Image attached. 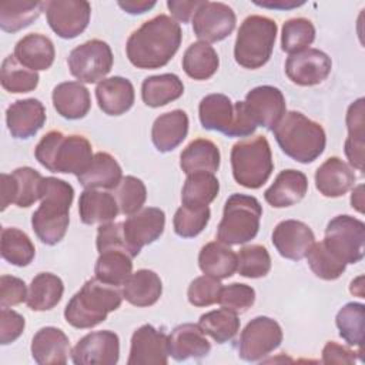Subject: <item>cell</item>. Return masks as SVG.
I'll list each match as a JSON object with an SVG mask.
<instances>
[{"label": "cell", "mask_w": 365, "mask_h": 365, "mask_svg": "<svg viewBox=\"0 0 365 365\" xmlns=\"http://www.w3.org/2000/svg\"><path fill=\"white\" fill-rule=\"evenodd\" d=\"M339 336L351 346L362 351L365 331V307L361 302H348L336 314L335 318Z\"/></svg>", "instance_id": "obj_44"}, {"label": "cell", "mask_w": 365, "mask_h": 365, "mask_svg": "<svg viewBox=\"0 0 365 365\" xmlns=\"http://www.w3.org/2000/svg\"><path fill=\"white\" fill-rule=\"evenodd\" d=\"M118 358V335L108 329L84 335L71 351V361L76 365H115Z\"/></svg>", "instance_id": "obj_16"}, {"label": "cell", "mask_w": 365, "mask_h": 365, "mask_svg": "<svg viewBox=\"0 0 365 365\" xmlns=\"http://www.w3.org/2000/svg\"><path fill=\"white\" fill-rule=\"evenodd\" d=\"M198 325L202 332L210 335L215 342L225 344L231 341L240 331V318L235 312L227 308H220L202 314Z\"/></svg>", "instance_id": "obj_46"}, {"label": "cell", "mask_w": 365, "mask_h": 365, "mask_svg": "<svg viewBox=\"0 0 365 365\" xmlns=\"http://www.w3.org/2000/svg\"><path fill=\"white\" fill-rule=\"evenodd\" d=\"M0 252L3 259L11 265L27 267L36 255V248L24 231L14 227H6L1 230Z\"/></svg>", "instance_id": "obj_43"}, {"label": "cell", "mask_w": 365, "mask_h": 365, "mask_svg": "<svg viewBox=\"0 0 365 365\" xmlns=\"http://www.w3.org/2000/svg\"><path fill=\"white\" fill-rule=\"evenodd\" d=\"M131 259L133 258L123 250H107L100 252L94 265L96 278L114 287L124 285L133 274Z\"/></svg>", "instance_id": "obj_39"}, {"label": "cell", "mask_w": 365, "mask_h": 365, "mask_svg": "<svg viewBox=\"0 0 365 365\" xmlns=\"http://www.w3.org/2000/svg\"><path fill=\"white\" fill-rule=\"evenodd\" d=\"M114 190L120 212L124 215H131L140 211L147 200V188L144 182L134 175L123 177Z\"/></svg>", "instance_id": "obj_51"}, {"label": "cell", "mask_w": 365, "mask_h": 365, "mask_svg": "<svg viewBox=\"0 0 365 365\" xmlns=\"http://www.w3.org/2000/svg\"><path fill=\"white\" fill-rule=\"evenodd\" d=\"M364 98L354 101L346 111L348 137L345 140V155L351 167L364 171V143H365V118Z\"/></svg>", "instance_id": "obj_36"}, {"label": "cell", "mask_w": 365, "mask_h": 365, "mask_svg": "<svg viewBox=\"0 0 365 365\" xmlns=\"http://www.w3.org/2000/svg\"><path fill=\"white\" fill-rule=\"evenodd\" d=\"M261 215L262 207L255 197L238 192L230 195L217 228V240L225 245H240L254 240Z\"/></svg>", "instance_id": "obj_9"}, {"label": "cell", "mask_w": 365, "mask_h": 365, "mask_svg": "<svg viewBox=\"0 0 365 365\" xmlns=\"http://www.w3.org/2000/svg\"><path fill=\"white\" fill-rule=\"evenodd\" d=\"M198 117L202 128L227 137H248L257 130L244 101L232 103L228 96L220 93L208 94L200 101Z\"/></svg>", "instance_id": "obj_7"}, {"label": "cell", "mask_w": 365, "mask_h": 365, "mask_svg": "<svg viewBox=\"0 0 365 365\" xmlns=\"http://www.w3.org/2000/svg\"><path fill=\"white\" fill-rule=\"evenodd\" d=\"M128 14H143L155 6V1L148 0H120L117 3Z\"/></svg>", "instance_id": "obj_58"}, {"label": "cell", "mask_w": 365, "mask_h": 365, "mask_svg": "<svg viewBox=\"0 0 365 365\" xmlns=\"http://www.w3.org/2000/svg\"><path fill=\"white\" fill-rule=\"evenodd\" d=\"M356 181L351 165L339 157H329L315 173V187L324 197L338 198L346 194Z\"/></svg>", "instance_id": "obj_23"}, {"label": "cell", "mask_w": 365, "mask_h": 365, "mask_svg": "<svg viewBox=\"0 0 365 365\" xmlns=\"http://www.w3.org/2000/svg\"><path fill=\"white\" fill-rule=\"evenodd\" d=\"M27 287L21 278L13 275L0 277V307L9 308L27 299Z\"/></svg>", "instance_id": "obj_54"}, {"label": "cell", "mask_w": 365, "mask_h": 365, "mask_svg": "<svg viewBox=\"0 0 365 365\" xmlns=\"http://www.w3.org/2000/svg\"><path fill=\"white\" fill-rule=\"evenodd\" d=\"M271 269L268 250L259 244L245 245L237 254V272L245 278L265 277Z\"/></svg>", "instance_id": "obj_50"}, {"label": "cell", "mask_w": 365, "mask_h": 365, "mask_svg": "<svg viewBox=\"0 0 365 365\" xmlns=\"http://www.w3.org/2000/svg\"><path fill=\"white\" fill-rule=\"evenodd\" d=\"M277 31L278 26L272 19L259 14L248 16L237 33L234 44L235 61L250 70L265 66L271 58Z\"/></svg>", "instance_id": "obj_6"}, {"label": "cell", "mask_w": 365, "mask_h": 365, "mask_svg": "<svg viewBox=\"0 0 365 365\" xmlns=\"http://www.w3.org/2000/svg\"><path fill=\"white\" fill-rule=\"evenodd\" d=\"M163 294L161 278L151 269H138L123 285V298L134 307H151Z\"/></svg>", "instance_id": "obj_33"}, {"label": "cell", "mask_w": 365, "mask_h": 365, "mask_svg": "<svg viewBox=\"0 0 365 365\" xmlns=\"http://www.w3.org/2000/svg\"><path fill=\"white\" fill-rule=\"evenodd\" d=\"M234 10L221 1H201L192 16L194 34L204 43H217L227 38L235 29Z\"/></svg>", "instance_id": "obj_15"}, {"label": "cell", "mask_w": 365, "mask_h": 365, "mask_svg": "<svg viewBox=\"0 0 365 365\" xmlns=\"http://www.w3.org/2000/svg\"><path fill=\"white\" fill-rule=\"evenodd\" d=\"M53 106L63 118L80 120L91 107L90 91L80 81H64L53 88Z\"/></svg>", "instance_id": "obj_29"}, {"label": "cell", "mask_w": 365, "mask_h": 365, "mask_svg": "<svg viewBox=\"0 0 365 365\" xmlns=\"http://www.w3.org/2000/svg\"><path fill=\"white\" fill-rule=\"evenodd\" d=\"M123 291L118 287L90 278L77 291L64 308L67 324L78 329L93 328L107 319V315L120 308Z\"/></svg>", "instance_id": "obj_5"}, {"label": "cell", "mask_w": 365, "mask_h": 365, "mask_svg": "<svg viewBox=\"0 0 365 365\" xmlns=\"http://www.w3.org/2000/svg\"><path fill=\"white\" fill-rule=\"evenodd\" d=\"M314 242L312 230L298 220H284L272 231V244L278 254L287 259L299 261L305 258Z\"/></svg>", "instance_id": "obj_21"}, {"label": "cell", "mask_w": 365, "mask_h": 365, "mask_svg": "<svg viewBox=\"0 0 365 365\" xmlns=\"http://www.w3.org/2000/svg\"><path fill=\"white\" fill-rule=\"evenodd\" d=\"M46 123V108L37 98L11 103L6 110V124L14 138L27 140L37 134Z\"/></svg>", "instance_id": "obj_22"}, {"label": "cell", "mask_w": 365, "mask_h": 365, "mask_svg": "<svg viewBox=\"0 0 365 365\" xmlns=\"http://www.w3.org/2000/svg\"><path fill=\"white\" fill-rule=\"evenodd\" d=\"M24 317L14 309L1 308L0 311V344L9 345L14 342L24 331Z\"/></svg>", "instance_id": "obj_55"}, {"label": "cell", "mask_w": 365, "mask_h": 365, "mask_svg": "<svg viewBox=\"0 0 365 365\" xmlns=\"http://www.w3.org/2000/svg\"><path fill=\"white\" fill-rule=\"evenodd\" d=\"M14 57L33 71L47 70L53 66L56 48L53 41L40 33H30L14 46Z\"/></svg>", "instance_id": "obj_30"}, {"label": "cell", "mask_w": 365, "mask_h": 365, "mask_svg": "<svg viewBox=\"0 0 365 365\" xmlns=\"http://www.w3.org/2000/svg\"><path fill=\"white\" fill-rule=\"evenodd\" d=\"M31 356L40 365L66 364L68 361V336L56 327L40 328L31 339Z\"/></svg>", "instance_id": "obj_27"}, {"label": "cell", "mask_w": 365, "mask_h": 365, "mask_svg": "<svg viewBox=\"0 0 365 365\" xmlns=\"http://www.w3.org/2000/svg\"><path fill=\"white\" fill-rule=\"evenodd\" d=\"M182 40L180 23L167 14H157L134 30L125 44L130 63L141 70H154L168 64Z\"/></svg>", "instance_id": "obj_1"}, {"label": "cell", "mask_w": 365, "mask_h": 365, "mask_svg": "<svg viewBox=\"0 0 365 365\" xmlns=\"http://www.w3.org/2000/svg\"><path fill=\"white\" fill-rule=\"evenodd\" d=\"M211 217L208 205H184L175 211L173 218V227L178 237L181 238H194L207 227Z\"/></svg>", "instance_id": "obj_48"}, {"label": "cell", "mask_w": 365, "mask_h": 365, "mask_svg": "<svg viewBox=\"0 0 365 365\" xmlns=\"http://www.w3.org/2000/svg\"><path fill=\"white\" fill-rule=\"evenodd\" d=\"M113 51L110 46L98 38L88 40L74 47L67 58L73 77L80 83H97L104 80L113 67Z\"/></svg>", "instance_id": "obj_11"}, {"label": "cell", "mask_w": 365, "mask_h": 365, "mask_svg": "<svg viewBox=\"0 0 365 365\" xmlns=\"http://www.w3.org/2000/svg\"><path fill=\"white\" fill-rule=\"evenodd\" d=\"M322 242L345 264H356L365 254V224L346 214L336 215L328 222Z\"/></svg>", "instance_id": "obj_10"}, {"label": "cell", "mask_w": 365, "mask_h": 365, "mask_svg": "<svg viewBox=\"0 0 365 365\" xmlns=\"http://www.w3.org/2000/svg\"><path fill=\"white\" fill-rule=\"evenodd\" d=\"M220 163L218 147L207 138L192 140L180 155V167L187 175L197 171L215 173L220 168Z\"/></svg>", "instance_id": "obj_37"}, {"label": "cell", "mask_w": 365, "mask_h": 365, "mask_svg": "<svg viewBox=\"0 0 365 365\" xmlns=\"http://www.w3.org/2000/svg\"><path fill=\"white\" fill-rule=\"evenodd\" d=\"M44 11L50 29L61 38H74L88 26L91 6L86 0L44 1Z\"/></svg>", "instance_id": "obj_14"}, {"label": "cell", "mask_w": 365, "mask_h": 365, "mask_svg": "<svg viewBox=\"0 0 365 365\" xmlns=\"http://www.w3.org/2000/svg\"><path fill=\"white\" fill-rule=\"evenodd\" d=\"M307 261L311 271L318 278L325 281L338 279L346 268V264L341 261L338 257H335L322 241L314 242V245L307 254Z\"/></svg>", "instance_id": "obj_49"}, {"label": "cell", "mask_w": 365, "mask_h": 365, "mask_svg": "<svg viewBox=\"0 0 365 365\" xmlns=\"http://www.w3.org/2000/svg\"><path fill=\"white\" fill-rule=\"evenodd\" d=\"M202 0H168L167 7L174 16V20L181 23H188L200 7Z\"/></svg>", "instance_id": "obj_57"}, {"label": "cell", "mask_w": 365, "mask_h": 365, "mask_svg": "<svg viewBox=\"0 0 365 365\" xmlns=\"http://www.w3.org/2000/svg\"><path fill=\"white\" fill-rule=\"evenodd\" d=\"M351 205L355 208L358 212H364V185H358L356 188L352 190L351 194Z\"/></svg>", "instance_id": "obj_60"}, {"label": "cell", "mask_w": 365, "mask_h": 365, "mask_svg": "<svg viewBox=\"0 0 365 365\" xmlns=\"http://www.w3.org/2000/svg\"><path fill=\"white\" fill-rule=\"evenodd\" d=\"M220 67V57L212 46L195 41L188 46L182 56V68L192 80H208Z\"/></svg>", "instance_id": "obj_40"}, {"label": "cell", "mask_w": 365, "mask_h": 365, "mask_svg": "<svg viewBox=\"0 0 365 365\" xmlns=\"http://www.w3.org/2000/svg\"><path fill=\"white\" fill-rule=\"evenodd\" d=\"M314 40L315 27L311 20L305 17H294L284 23L281 31V48L289 56L309 48Z\"/></svg>", "instance_id": "obj_47"}, {"label": "cell", "mask_w": 365, "mask_h": 365, "mask_svg": "<svg viewBox=\"0 0 365 365\" xmlns=\"http://www.w3.org/2000/svg\"><path fill=\"white\" fill-rule=\"evenodd\" d=\"M362 351H352L348 346L339 345L335 341H329L322 348V362L324 364H342V365H351L356 361V354H361Z\"/></svg>", "instance_id": "obj_56"}, {"label": "cell", "mask_w": 365, "mask_h": 365, "mask_svg": "<svg viewBox=\"0 0 365 365\" xmlns=\"http://www.w3.org/2000/svg\"><path fill=\"white\" fill-rule=\"evenodd\" d=\"M200 269L217 279H225L237 271V254L220 241L205 244L198 254Z\"/></svg>", "instance_id": "obj_35"}, {"label": "cell", "mask_w": 365, "mask_h": 365, "mask_svg": "<svg viewBox=\"0 0 365 365\" xmlns=\"http://www.w3.org/2000/svg\"><path fill=\"white\" fill-rule=\"evenodd\" d=\"M257 6L274 9V10H291L295 7L302 6L305 1H295V0H264V1H254Z\"/></svg>", "instance_id": "obj_59"}, {"label": "cell", "mask_w": 365, "mask_h": 365, "mask_svg": "<svg viewBox=\"0 0 365 365\" xmlns=\"http://www.w3.org/2000/svg\"><path fill=\"white\" fill-rule=\"evenodd\" d=\"M120 212L114 194L86 188L78 198V214L83 224H107Z\"/></svg>", "instance_id": "obj_31"}, {"label": "cell", "mask_w": 365, "mask_h": 365, "mask_svg": "<svg viewBox=\"0 0 365 365\" xmlns=\"http://www.w3.org/2000/svg\"><path fill=\"white\" fill-rule=\"evenodd\" d=\"M281 342V325L269 317H255L240 335L238 356L247 362H257L275 351Z\"/></svg>", "instance_id": "obj_12"}, {"label": "cell", "mask_w": 365, "mask_h": 365, "mask_svg": "<svg viewBox=\"0 0 365 365\" xmlns=\"http://www.w3.org/2000/svg\"><path fill=\"white\" fill-rule=\"evenodd\" d=\"M308 191V178L302 171H281L269 188L265 190L264 198L274 208H285L298 204Z\"/></svg>", "instance_id": "obj_26"}, {"label": "cell", "mask_w": 365, "mask_h": 365, "mask_svg": "<svg viewBox=\"0 0 365 365\" xmlns=\"http://www.w3.org/2000/svg\"><path fill=\"white\" fill-rule=\"evenodd\" d=\"M165 227V212L157 207H145L121 222V232L128 254L134 258L141 248L161 237Z\"/></svg>", "instance_id": "obj_13"}, {"label": "cell", "mask_w": 365, "mask_h": 365, "mask_svg": "<svg viewBox=\"0 0 365 365\" xmlns=\"http://www.w3.org/2000/svg\"><path fill=\"white\" fill-rule=\"evenodd\" d=\"M73 200L74 188L71 184L56 177L43 178L40 205L31 215L33 231L43 244L56 245L64 238Z\"/></svg>", "instance_id": "obj_2"}, {"label": "cell", "mask_w": 365, "mask_h": 365, "mask_svg": "<svg viewBox=\"0 0 365 365\" xmlns=\"http://www.w3.org/2000/svg\"><path fill=\"white\" fill-rule=\"evenodd\" d=\"M255 302V289L247 284L234 282L221 288L218 304L235 314L245 312Z\"/></svg>", "instance_id": "obj_53"}, {"label": "cell", "mask_w": 365, "mask_h": 365, "mask_svg": "<svg viewBox=\"0 0 365 365\" xmlns=\"http://www.w3.org/2000/svg\"><path fill=\"white\" fill-rule=\"evenodd\" d=\"M38 74L27 67H24L14 54H9L0 68V81L4 90L9 93L20 94V93H30L36 90L38 86Z\"/></svg>", "instance_id": "obj_45"}, {"label": "cell", "mask_w": 365, "mask_h": 365, "mask_svg": "<svg viewBox=\"0 0 365 365\" xmlns=\"http://www.w3.org/2000/svg\"><path fill=\"white\" fill-rule=\"evenodd\" d=\"M188 115L184 110H171L158 115L151 128V140L160 153L175 150L188 134Z\"/></svg>", "instance_id": "obj_28"}, {"label": "cell", "mask_w": 365, "mask_h": 365, "mask_svg": "<svg viewBox=\"0 0 365 365\" xmlns=\"http://www.w3.org/2000/svg\"><path fill=\"white\" fill-rule=\"evenodd\" d=\"M222 284L220 279L210 277V275H201L191 281L187 289V298L188 302L194 307H210L215 302H218L220 292H221Z\"/></svg>", "instance_id": "obj_52"}, {"label": "cell", "mask_w": 365, "mask_h": 365, "mask_svg": "<svg viewBox=\"0 0 365 365\" xmlns=\"http://www.w3.org/2000/svg\"><path fill=\"white\" fill-rule=\"evenodd\" d=\"M96 98L100 110L104 114L121 115L134 104V86L128 78L120 76L108 77L97 84Z\"/></svg>", "instance_id": "obj_25"}, {"label": "cell", "mask_w": 365, "mask_h": 365, "mask_svg": "<svg viewBox=\"0 0 365 365\" xmlns=\"http://www.w3.org/2000/svg\"><path fill=\"white\" fill-rule=\"evenodd\" d=\"M64 284L60 277L51 272H40L37 274L27 291L26 304L33 311H48L54 308L63 297Z\"/></svg>", "instance_id": "obj_38"}, {"label": "cell", "mask_w": 365, "mask_h": 365, "mask_svg": "<svg viewBox=\"0 0 365 365\" xmlns=\"http://www.w3.org/2000/svg\"><path fill=\"white\" fill-rule=\"evenodd\" d=\"M244 104L254 123L267 130H272L287 113L285 97L274 86H258L250 90Z\"/></svg>", "instance_id": "obj_20"}, {"label": "cell", "mask_w": 365, "mask_h": 365, "mask_svg": "<svg viewBox=\"0 0 365 365\" xmlns=\"http://www.w3.org/2000/svg\"><path fill=\"white\" fill-rule=\"evenodd\" d=\"M168 336L165 332L144 324L131 336L128 365H167L168 364Z\"/></svg>", "instance_id": "obj_19"}, {"label": "cell", "mask_w": 365, "mask_h": 365, "mask_svg": "<svg viewBox=\"0 0 365 365\" xmlns=\"http://www.w3.org/2000/svg\"><path fill=\"white\" fill-rule=\"evenodd\" d=\"M43 175L31 167H19L11 174H1V210L10 204L27 208L40 200Z\"/></svg>", "instance_id": "obj_17"}, {"label": "cell", "mask_w": 365, "mask_h": 365, "mask_svg": "<svg viewBox=\"0 0 365 365\" xmlns=\"http://www.w3.org/2000/svg\"><path fill=\"white\" fill-rule=\"evenodd\" d=\"M44 11V1H1L0 27L6 33H16L29 27Z\"/></svg>", "instance_id": "obj_41"}, {"label": "cell", "mask_w": 365, "mask_h": 365, "mask_svg": "<svg viewBox=\"0 0 365 365\" xmlns=\"http://www.w3.org/2000/svg\"><path fill=\"white\" fill-rule=\"evenodd\" d=\"M220 191V181L214 173L197 171L187 175L182 191L181 204L205 207L211 204Z\"/></svg>", "instance_id": "obj_42"}, {"label": "cell", "mask_w": 365, "mask_h": 365, "mask_svg": "<svg viewBox=\"0 0 365 365\" xmlns=\"http://www.w3.org/2000/svg\"><path fill=\"white\" fill-rule=\"evenodd\" d=\"M332 70L331 57L318 48L291 54L285 61V74L297 86L309 87L327 80Z\"/></svg>", "instance_id": "obj_18"}, {"label": "cell", "mask_w": 365, "mask_h": 365, "mask_svg": "<svg viewBox=\"0 0 365 365\" xmlns=\"http://www.w3.org/2000/svg\"><path fill=\"white\" fill-rule=\"evenodd\" d=\"M184 94V84L177 74L164 73L144 78L141 98L145 106L158 108L178 100Z\"/></svg>", "instance_id": "obj_34"}, {"label": "cell", "mask_w": 365, "mask_h": 365, "mask_svg": "<svg viewBox=\"0 0 365 365\" xmlns=\"http://www.w3.org/2000/svg\"><path fill=\"white\" fill-rule=\"evenodd\" d=\"M231 168L240 185L251 190L262 187L274 170L268 140L264 135H255L235 143L231 150Z\"/></svg>", "instance_id": "obj_8"}, {"label": "cell", "mask_w": 365, "mask_h": 365, "mask_svg": "<svg viewBox=\"0 0 365 365\" xmlns=\"http://www.w3.org/2000/svg\"><path fill=\"white\" fill-rule=\"evenodd\" d=\"M123 178V170L117 160L104 151L93 155L88 167L77 175L78 182L84 188H115Z\"/></svg>", "instance_id": "obj_32"}, {"label": "cell", "mask_w": 365, "mask_h": 365, "mask_svg": "<svg viewBox=\"0 0 365 365\" xmlns=\"http://www.w3.org/2000/svg\"><path fill=\"white\" fill-rule=\"evenodd\" d=\"M168 351L175 361L200 359L210 354L211 344L198 324H181L168 335Z\"/></svg>", "instance_id": "obj_24"}, {"label": "cell", "mask_w": 365, "mask_h": 365, "mask_svg": "<svg viewBox=\"0 0 365 365\" xmlns=\"http://www.w3.org/2000/svg\"><path fill=\"white\" fill-rule=\"evenodd\" d=\"M285 155L301 164L315 161L325 150L322 125L299 111H288L271 130Z\"/></svg>", "instance_id": "obj_3"}, {"label": "cell", "mask_w": 365, "mask_h": 365, "mask_svg": "<svg viewBox=\"0 0 365 365\" xmlns=\"http://www.w3.org/2000/svg\"><path fill=\"white\" fill-rule=\"evenodd\" d=\"M36 160L51 173L80 175L93 158L90 141L80 134H64L51 130L37 143Z\"/></svg>", "instance_id": "obj_4"}]
</instances>
